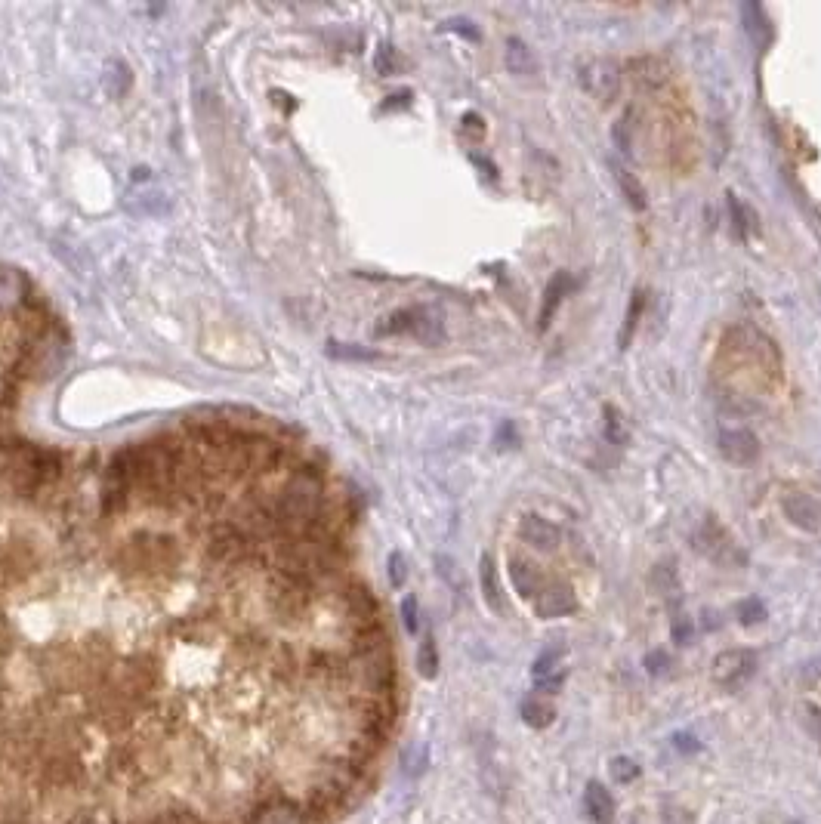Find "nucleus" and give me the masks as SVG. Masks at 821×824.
Here are the masks:
<instances>
[{"label":"nucleus","mask_w":821,"mask_h":824,"mask_svg":"<svg viewBox=\"0 0 821 824\" xmlns=\"http://www.w3.org/2000/svg\"><path fill=\"white\" fill-rule=\"evenodd\" d=\"M380 334H414L417 340L423 343H439L445 337V325H442V315L426 309V306H417V309H402V312H392L386 318V325L377 328Z\"/></svg>","instance_id":"nucleus-1"},{"label":"nucleus","mask_w":821,"mask_h":824,"mask_svg":"<svg viewBox=\"0 0 821 824\" xmlns=\"http://www.w3.org/2000/svg\"><path fill=\"white\" fill-rule=\"evenodd\" d=\"M695 550L704 553L710 562H717V565H726V568H738L747 562V556L738 550V544L732 541V534L717 525V519H704V525L695 531Z\"/></svg>","instance_id":"nucleus-2"},{"label":"nucleus","mask_w":821,"mask_h":824,"mask_svg":"<svg viewBox=\"0 0 821 824\" xmlns=\"http://www.w3.org/2000/svg\"><path fill=\"white\" fill-rule=\"evenodd\" d=\"M621 81H624V71L612 59H593L581 68V87L605 105L618 99Z\"/></svg>","instance_id":"nucleus-3"},{"label":"nucleus","mask_w":821,"mask_h":824,"mask_svg":"<svg viewBox=\"0 0 821 824\" xmlns=\"http://www.w3.org/2000/svg\"><path fill=\"white\" fill-rule=\"evenodd\" d=\"M757 670V655L747 649H729L713 658V679L723 689H741Z\"/></svg>","instance_id":"nucleus-4"},{"label":"nucleus","mask_w":821,"mask_h":824,"mask_svg":"<svg viewBox=\"0 0 821 824\" xmlns=\"http://www.w3.org/2000/svg\"><path fill=\"white\" fill-rule=\"evenodd\" d=\"M781 513L794 528L806 531V534H818L821 531V500L806 494V491H791L781 500Z\"/></svg>","instance_id":"nucleus-5"},{"label":"nucleus","mask_w":821,"mask_h":824,"mask_svg":"<svg viewBox=\"0 0 821 824\" xmlns=\"http://www.w3.org/2000/svg\"><path fill=\"white\" fill-rule=\"evenodd\" d=\"M244 824H312L306 809L297 800L288 797H272L260 803L251 815L244 818Z\"/></svg>","instance_id":"nucleus-6"},{"label":"nucleus","mask_w":821,"mask_h":824,"mask_svg":"<svg viewBox=\"0 0 821 824\" xmlns=\"http://www.w3.org/2000/svg\"><path fill=\"white\" fill-rule=\"evenodd\" d=\"M519 537H522V541H525L528 547H534V550L553 553V550H559V544H562V528H559L556 522L538 516V513H525V516L519 519Z\"/></svg>","instance_id":"nucleus-7"},{"label":"nucleus","mask_w":821,"mask_h":824,"mask_svg":"<svg viewBox=\"0 0 821 824\" xmlns=\"http://www.w3.org/2000/svg\"><path fill=\"white\" fill-rule=\"evenodd\" d=\"M720 454L729 463H738V467H747V463H757L763 454L760 439L751 433V429H723L720 433Z\"/></svg>","instance_id":"nucleus-8"},{"label":"nucleus","mask_w":821,"mask_h":824,"mask_svg":"<svg viewBox=\"0 0 821 824\" xmlns=\"http://www.w3.org/2000/svg\"><path fill=\"white\" fill-rule=\"evenodd\" d=\"M575 608H578V596L565 581H553V584L541 587L538 599H534V612H538V618H544V621L565 618L575 612Z\"/></svg>","instance_id":"nucleus-9"},{"label":"nucleus","mask_w":821,"mask_h":824,"mask_svg":"<svg viewBox=\"0 0 821 824\" xmlns=\"http://www.w3.org/2000/svg\"><path fill=\"white\" fill-rule=\"evenodd\" d=\"M534 686H538L541 695H556L565 686V667H562V649H547L538 655L531 667Z\"/></svg>","instance_id":"nucleus-10"},{"label":"nucleus","mask_w":821,"mask_h":824,"mask_svg":"<svg viewBox=\"0 0 821 824\" xmlns=\"http://www.w3.org/2000/svg\"><path fill=\"white\" fill-rule=\"evenodd\" d=\"M504 65L513 78H538V56H534V50L522 41V38H507L504 44Z\"/></svg>","instance_id":"nucleus-11"},{"label":"nucleus","mask_w":821,"mask_h":824,"mask_svg":"<svg viewBox=\"0 0 821 824\" xmlns=\"http://www.w3.org/2000/svg\"><path fill=\"white\" fill-rule=\"evenodd\" d=\"M571 288H575V278H571L565 269H559V272L550 278L547 291H544V300H541V312H538V328H541V331H547L550 318L556 315L559 303L571 294Z\"/></svg>","instance_id":"nucleus-12"},{"label":"nucleus","mask_w":821,"mask_h":824,"mask_svg":"<svg viewBox=\"0 0 821 824\" xmlns=\"http://www.w3.org/2000/svg\"><path fill=\"white\" fill-rule=\"evenodd\" d=\"M741 19H744V31H747V38L754 41V47L766 50L772 44V22H769L766 10L760 4H754V0H747V4H741Z\"/></svg>","instance_id":"nucleus-13"},{"label":"nucleus","mask_w":821,"mask_h":824,"mask_svg":"<svg viewBox=\"0 0 821 824\" xmlns=\"http://www.w3.org/2000/svg\"><path fill=\"white\" fill-rule=\"evenodd\" d=\"M630 75L639 84V90H661L667 84V65L655 56H639L630 62Z\"/></svg>","instance_id":"nucleus-14"},{"label":"nucleus","mask_w":821,"mask_h":824,"mask_svg":"<svg viewBox=\"0 0 821 824\" xmlns=\"http://www.w3.org/2000/svg\"><path fill=\"white\" fill-rule=\"evenodd\" d=\"M510 581H513V587L522 599H538L541 575H538V568H534V562H528L522 556H513L510 559Z\"/></svg>","instance_id":"nucleus-15"},{"label":"nucleus","mask_w":821,"mask_h":824,"mask_svg":"<svg viewBox=\"0 0 821 824\" xmlns=\"http://www.w3.org/2000/svg\"><path fill=\"white\" fill-rule=\"evenodd\" d=\"M584 806L590 812V818L596 824H612L615 821V800L612 794L605 791V787L599 781H590L587 784V791H584Z\"/></svg>","instance_id":"nucleus-16"},{"label":"nucleus","mask_w":821,"mask_h":824,"mask_svg":"<svg viewBox=\"0 0 821 824\" xmlns=\"http://www.w3.org/2000/svg\"><path fill=\"white\" fill-rule=\"evenodd\" d=\"M612 170H615V179H618V189H621L624 201H627L636 213L646 210V207H649V195H646V186L639 183V176H636L633 170L621 167V164H615Z\"/></svg>","instance_id":"nucleus-17"},{"label":"nucleus","mask_w":821,"mask_h":824,"mask_svg":"<svg viewBox=\"0 0 821 824\" xmlns=\"http://www.w3.org/2000/svg\"><path fill=\"white\" fill-rule=\"evenodd\" d=\"M519 713H522V720H525L531 729H547V726L553 723V716H556L553 704L544 701L541 695H528V698L522 701Z\"/></svg>","instance_id":"nucleus-18"},{"label":"nucleus","mask_w":821,"mask_h":824,"mask_svg":"<svg viewBox=\"0 0 821 824\" xmlns=\"http://www.w3.org/2000/svg\"><path fill=\"white\" fill-rule=\"evenodd\" d=\"M479 584H482V593H485V602L494 608V612H501L504 608V596H501V584H497V568H494V559L485 553L482 562H479Z\"/></svg>","instance_id":"nucleus-19"},{"label":"nucleus","mask_w":821,"mask_h":824,"mask_svg":"<svg viewBox=\"0 0 821 824\" xmlns=\"http://www.w3.org/2000/svg\"><path fill=\"white\" fill-rule=\"evenodd\" d=\"M642 312H646V291L636 288V291L630 294V306H627L624 325H621V334H618V346H621V349L630 346V340H633V334H636V328H639Z\"/></svg>","instance_id":"nucleus-20"},{"label":"nucleus","mask_w":821,"mask_h":824,"mask_svg":"<svg viewBox=\"0 0 821 824\" xmlns=\"http://www.w3.org/2000/svg\"><path fill=\"white\" fill-rule=\"evenodd\" d=\"M649 584H652V590H655L658 596H664V599H676V596H680V578H676V568L667 565V562H658V565L652 568Z\"/></svg>","instance_id":"nucleus-21"},{"label":"nucleus","mask_w":821,"mask_h":824,"mask_svg":"<svg viewBox=\"0 0 821 824\" xmlns=\"http://www.w3.org/2000/svg\"><path fill=\"white\" fill-rule=\"evenodd\" d=\"M102 84H105V90H109V96H115V99L121 93H127V87H130V68H127V62H121V59L105 62Z\"/></svg>","instance_id":"nucleus-22"},{"label":"nucleus","mask_w":821,"mask_h":824,"mask_svg":"<svg viewBox=\"0 0 821 824\" xmlns=\"http://www.w3.org/2000/svg\"><path fill=\"white\" fill-rule=\"evenodd\" d=\"M417 670L426 679H433L439 673V649H436V639L433 636H426L420 642V649H417Z\"/></svg>","instance_id":"nucleus-23"},{"label":"nucleus","mask_w":821,"mask_h":824,"mask_svg":"<svg viewBox=\"0 0 821 824\" xmlns=\"http://www.w3.org/2000/svg\"><path fill=\"white\" fill-rule=\"evenodd\" d=\"M735 615H738V621L744 624V627H754V624H763L766 621V605H763V599H757V596H751V599H744V602H738V608H735Z\"/></svg>","instance_id":"nucleus-24"},{"label":"nucleus","mask_w":821,"mask_h":824,"mask_svg":"<svg viewBox=\"0 0 821 824\" xmlns=\"http://www.w3.org/2000/svg\"><path fill=\"white\" fill-rule=\"evenodd\" d=\"M726 210H729V220H732L735 235L747 238V232H751V223H747V207L741 204V198L735 192H726Z\"/></svg>","instance_id":"nucleus-25"},{"label":"nucleus","mask_w":821,"mask_h":824,"mask_svg":"<svg viewBox=\"0 0 821 824\" xmlns=\"http://www.w3.org/2000/svg\"><path fill=\"white\" fill-rule=\"evenodd\" d=\"M605 439H609L612 445L627 442V429H624V420H621L615 405H605Z\"/></svg>","instance_id":"nucleus-26"},{"label":"nucleus","mask_w":821,"mask_h":824,"mask_svg":"<svg viewBox=\"0 0 821 824\" xmlns=\"http://www.w3.org/2000/svg\"><path fill=\"white\" fill-rule=\"evenodd\" d=\"M142 198L139 204H127L133 213H146V217H161V213H167V198L161 192H146V195H136Z\"/></svg>","instance_id":"nucleus-27"},{"label":"nucleus","mask_w":821,"mask_h":824,"mask_svg":"<svg viewBox=\"0 0 821 824\" xmlns=\"http://www.w3.org/2000/svg\"><path fill=\"white\" fill-rule=\"evenodd\" d=\"M609 772H612V778L615 781H621V784H627V781H633L636 775H639V766L630 760V757H612V763H609Z\"/></svg>","instance_id":"nucleus-28"},{"label":"nucleus","mask_w":821,"mask_h":824,"mask_svg":"<svg viewBox=\"0 0 821 824\" xmlns=\"http://www.w3.org/2000/svg\"><path fill=\"white\" fill-rule=\"evenodd\" d=\"M331 355H334V358H355V362H371V358H377V352H371V349H362V346H340V343H331Z\"/></svg>","instance_id":"nucleus-29"},{"label":"nucleus","mask_w":821,"mask_h":824,"mask_svg":"<svg viewBox=\"0 0 821 824\" xmlns=\"http://www.w3.org/2000/svg\"><path fill=\"white\" fill-rule=\"evenodd\" d=\"M405 578H408V562H405V556L396 550V553L389 556V584H392V587H402Z\"/></svg>","instance_id":"nucleus-30"},{"label":"nucleus","mask_w":821,"mask_h":824,"mask_svg":"<svg viewBox=\"0 0 821 824\" xmlns=\"http://www.w3.org/2000/svg\"><path fill=\"white\" fill-rule=\"evenodd\" d=\"M402 621H405V630H408V633H417V627H420V605H417L414 596H405V599H402Z\"/></svg>","instance_id":"nucleus-31"},{"label":"nucleus","mask_w":821,"mask_h":824,"mask_svg":"<svg viewBox=\"0 0 821 824\" xmlns=\"http://www.w3.org/2000/svg\"><path fill=\"white\" fill-rule=\"evenodd\" d=\"M374 68L380 71V75H392V71H396V50H392L389 44H380V50L374 56Z\"/></svg>","instance_id":"nucleus-32"},{"label":"nucleus","mask_w":821,"mask_h":824,"mask_svg":"<svg viewBox=\"0 0 821 824\" xmlns=\"http://www.w3.org/2000/svg\"><path fill=\"white\" fill-rule=\"evenodd\" d=\"M642 664H646V670H649L652 676H661V673H667V670H670V655H667L664 649H652Z\"/></svg>","instance_id":"nucleus-33"},{"label":"nucleus","mask_w":821,"mask_h":824,"mask_svg":"<svg viewBox=\"0 0 821 824\" xmlns=\"http://www.w3.org/2000/svg\"><path fill=\"white\" fill-rule=\"evenodd\" d=\"M670 633H673V642H680V646H689V639H692V633H695V624H692L689 618H676Z\"/></svg>","instance_id":"nucleus-34"},{"label":"nucleus","mask_w":821,"mask_h":824,"mask_svg":"<svg viewBox=\"0 0 821 824\" xmlns=\"http://www.w3.org/2000/svg\"><path fill=\"white\" fill-rule=\"evenodd\" d=\"M470 25H473V22H467V19H448V22H445L448 31H460V34H467V38H479V31L470 28Z\"/></svg>","instance_id":"nucleus-35"},{"label":"nucleus","mask_w":821,"mask_h":824,"mask_svg":"<svg viewBox=\"0 0 821 824\" xmlns=\"http://www.w3.org/2000/svg\"><path fill=\"white\" fill-rule=\"evenodd\" d=\"M806 726H809V732L821 741V710H818V707H806Z\"/></svg>","instance_id":"nucleus-36"},{"label":"nucleus","mask_w":821,"mask_h":824,"mask_svg":"<svg viewBox=\"0 0 821 824\" xmlns=\"http://www.w3.org/2000/svg\"><path fill=\"white\" fill-rule=\"evenodd\" d=\"M673 744L680 747L683 754H695V750L701 747V744H698V741H695L692 735H683V732H676V735H673Z\"/></svg>","instance_id":"nucleus-37"},{"label":"nucleus","mask_w":821,"mask_h":824,"mask_svg":"<svg viewBox=\"0 0 821 824\" xmlns=\"http://www.w3.org/2000/svg\"><path fill=\"white\" fill-rule=\"evenodd\" d=\"M463 124H467V130L470 133H476V136H485V121H482V115H463Z\"/></svg>","instance_id":"nucleus-38"}]
</instances>
